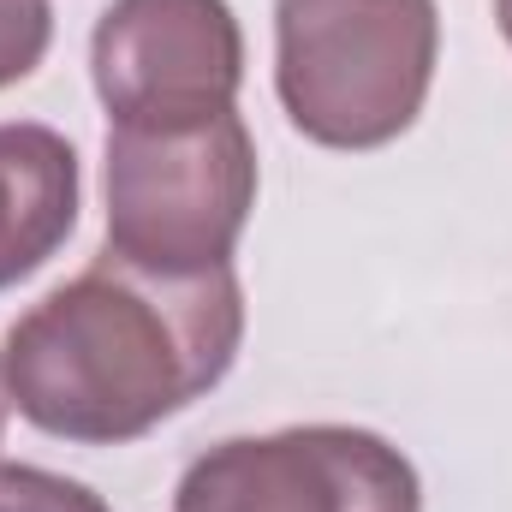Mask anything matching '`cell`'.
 <instances>
[{
  "label": "cell",
  "mask_w": 512,
  "mask_h": 512,
  "mask_svg": "<svg viewBox=\"0 0 512 512\" xmlns=\"http://www.w3.org/2000/svg\"><path fill=\"white\" fill-rule=\"evenodd\" d=\"M0 512H108L90 489L30 471V465H0Z\"/></svg>",
  "instance_id": "8"
},
{
  "label": "cell",
  "mask_w": 512,
  "mask_h": 512,
  "mask_svg": "<svg viewBox=\"0 0 512 512\" xmlns=\"http://www.w3.org/2000/svg\"><path fill=\"white\" fill-rule=\"evenodd\" d=\"M179 512H417V471L364 429H286L203 453Z\"/></svg>",
  "instance_id": "5"
},
{
  "label": "cell",
  "mask_w": 512,
  "mask_h": 512,
  "mask_svg": "<svg viewBox=\"0 0 512 512\" xmlns=\"http://www.w3.org/2000/svg\"><path fill=\"white\" fill-rule=\"evenodd\" d=\"M48 30V0H0V90L36 72V60L48 54Z\"/></svg>",
  "instance_id": "7"
},
{
  "label": "cell",
  "mask_w": 512,
  "mask_h": 512,
  "mask_svg": "<svg viewBox=\"0 0 512 512\" xmlns=\"http://www.w3.org/2000/svg\"><path fill=\"white\" fill-rule=\"evenodd\" d=\"M90 60L114 126L179 131L233 114L245 42L227 0H114Z\"/></svg>",
  "instance_id": "4"
},
{
  "label": "cell",
  "mask_w": 512,
  "mask_h": 512,
  "mask_svg": "<svg viewBox=\"0 0 512 512\" xmlns=\"http://www.w3.org/2000/svg\"><path fill=\"white\" fill-rule=\"evenodd\" d=\"M245 334L233 268L155 274L96 256L6 340L12 405L66 441H131L227 376Z\"/></svg>",
  "instance_id": "1"
},
{
  "label": "cell",
  "mask_w": 512,
  "mask_h": 512,
  "mask_svg": "<svg viewBox=\"0 0 512 512\" xmlns=\"http://www.w3.org/2000/svg\"><path fill=\"white\" fill-rule=\"evenodd\" d=\"M501 6V30H507V42H512V0H495Z\"/></svg>",
  "instance_id": "10"
},
{
  "label": "cell",
  "mask_w": 512,
  "mask_h": 512,
  "mask_svg": "<svg viewBox=\"0 0 512 512\" xmlns=\"http://www.w3.org/2000/svg\"><path fill=\"white\" fill-rule=\"evenodd\" d=\"M78 221V155L48 126H0V286L36 274Z\"/></svg>",
  "instance_id": "6"
},
{
  "label": "cell",
  "mask_w": 512,
  "mask_h": 512,
  "mask_svg": "<svg viewBox=\"0 0 512 512\" xmlns=\"http://www.w3.org/2000/svg\"><path fill=\"white\" fill-rule=\"evenodd\" d=\"M280 102L328 149H376L435 78V0H280Z\"/></svg>",
  "instance_id": "2"
},
{
  "label": "cell",
  "mask_w": 512,
  "mask_h": 512,
  "mask_svg": "<svg viewBox=\"0 0 512 512\" xmlns=\"http://www.w3.org/2000/svg\"><path fill=\"white\" fill-rule=\"evenodd\" d=\"M6 399L12 393H6V364H0V435H6Z\"/></svg>",
  "instance_id": "9"
},
{
  "label": "cell",
  "mask_w": 512,
  "mask_h": 512,
  "mask_svg": "<svg viewBox=\"0 0 512 512\" xmlns=\"http://www.w3.org/2000/svg\"><path fill=\"white\" fill-rule=\"evenodd\" d=\"M256 203L239 114L179 131H108V251L155 274L227 268Z\"/></svg>",
  "instance_id": "3"
}]
</instances>
